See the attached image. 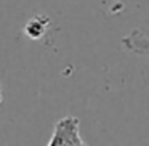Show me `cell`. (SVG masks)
Returning a JSON list of instances; mask_svg holds the SVG:
<instances>
[{
	"label": "cell",
	"mask_w": 149,
	"mask_h": 146,
	"mask_svg": "<svg viewBox=\"0 0 149 146\" xmlns=\"http://www.w3.org/2000/svg\"><path fill=\"white\" fill-rule=\"evenodd\" d=\"M2 98H3V92H2V82H0V103H2Z\"/></svg>",
	"instance_id": "3957f363"
},
{
	"label": "cell",
	"mask_w": 149,
	"mask_h": 146,
	"mask_svg": "<svg viewBox=\"0 0 149 146\" xmlns=\"http://www.w3.org/2000/svg\"><path fill=\"white\" fill-rule=\"evenodd\" d=\"M79 125L80 122L77 117H63L59 122H56L53 133L48 140V145H85L79 132Z\"/></svg>",
	"instance_id": "6da1fadb"
},
{
	"label": "cell",
	"mask_w": 149,
	"mask_h": 146,
	"mask_svg": "<svg viewBox=\"0 0 149 146\" xmlns=\"http://www.w3.org/2000/svg\"><path fill=\"white\" fill-rule=\"evenodd\" d=\"M122 47L133 55L149 56V36L139 29H133L122 37Z\"/></svg>",
	"instance_id": "7a4b0ae2"
}]
</instances>
